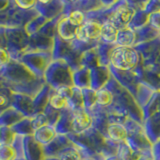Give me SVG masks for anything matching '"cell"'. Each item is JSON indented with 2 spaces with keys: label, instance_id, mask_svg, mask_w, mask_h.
Instances as JSON below:
<instances>
[{
  "label": "cell",
  "instance_id": "cell-9",
  "mask_svg": "<svg viewBox=\"0 0 160 160\" xmlns=\"http://www.w3.org/2000/svg\"><path fill=\"white\" fill-rule=\"evenodd\" d=\"M35 10L39 15L45 17L47 20H52L64 12V1L59 0H50V1H43L39 0L36 1Z\"/></svg>",
  "mask_w": 160,
  "mask_h": 160
},
{
  "label": "cell",
  "instance_id": "cell-17",
  "mask_svg": "<svg viewBox=\"0 0 160 160\" xmlns=\"http://www.w3.org/2000/svg\"><path fill=\"white\" fill-rule=\"evenodd\" d=\"M72 120L73 114L71 109H65L60 113V117L58 119L57 123L55 124V131L59 135H68L73 132L72 128Z\"/></svg>",
  "mask_w": 160,
  "mask_h": 160
},
{
  "label": "cell",
  "instance_id": "cell-43",
  "mask_svg": "<svg viewBox=\"0 0 160 160\" xmlns=\"http://www.w3.org/2000/svg\"><path fill=\"white\" fill-rule=\"evenodd\" d=\"M15 4L17 5V7L23 10H30L34 9L35 5H36V1L35 0H14Z\"/></svg>",
  "mask_w": 160,
  "mask_h": 160
},
{
  "label": "cell",
  "instance_id": "cell-22",
  "mask_svg": "<svg viewBox=\"0 0 160 160\" xmlns=\"http://www.w3.org/2000/svg\"><path fill=\"white\" fill-rule=\"evenodd\" d=\"M119 29L115 25L107 20L101 24V35H100V42L109 44V45H115L117 38Z\"/></svg>",
  "mask_w": 160,
  "mask_h": 160
},
{
  "label": "cell",
  "instance_id": "cell-25",
  "mask_svg": "<svg viewBox=\"0 0 160 160\" xmlns=\"http://www.w3.org/2000/svg\"><path fill=\"white\" fill-rule=\"evenodd\" d=\"M23 118H25V116L22 113H20L13 107H10L0 114V126L13 127Z\"/></svg>",
  "mask_w": 160,
  "mask_h": 160
},
{
  "label": "cell",
  "instance_id": "cell-12",
  "mask_svg": "<svg viewBox=\"0 0 160 160\" xmlns=\"http://www.w3.org/2000/svg\"><path fill=\"white\" fill-rule=\"evenodd\" d=\"M11 107L16 109L20 113H22L25 117L32 118L35 115L34 106H33V98L28 96V95L13 93Z\"/></svg>",
  "mask_w": 160,
  "mask_h": 160
},
{
  "label": "cell",
  "instance_id": "cell-31",
  "mask_svg": "<svg viewBox=\"0 0 160 160\" xmlns=\"http://www.w3.org/2000/svg\"><path fill=\"white\" fill-rule=\"evenodd\" d=\"M149 22V15L142 9H138L135 11V15L133 17V20L131 24L129 25V27L134 29L135 31L140 28L144 27L145 25H147Z\"/></svg>",
  "mask_w": 160,
  "mask_h": 160
},
{
  "label": "cell",
  "instance_id": "cell-19",
  "mask_svg": "<svg viewBox=\"0 0 160 160\" xmlns=\"http://www.w3.org/2000/svg\"><path fill=\"white\" fill-rule=\"evenodd\" d=\"M55 90L51 88L49 85H45V86L40 90V92L33 98V106H34V113H42L44 109L49 104V100L51 95Z\"/></svg>",
  "mask_w": 160,
  "mask_h": 160
},
{
  "label": "cell",
  "instance_id": "cell-36",
  "mask_svg": "<svg viewBox=\"0 0 160 160\" xmlns=\"http://www.w3.org/2000/svg\"><path fill=\"white\" fill-rule=\"evenodd\" d=\"M82 96H83V102H84V108L91 111V110L96 106V90L92 88L88 89H82Z\"/></svg>",
  "mask_w": 160,
  "mask_h": 160
},
{
  "label": "cell",
  "instance_id": "cell-11",
  "mask_svg": "<svg viewBox=\"0 0 160 160\" xmlns=\"http://www.w3.org/2000/svg\"><path fill=\"white\" fill-rule=\"evenodd\" d=\"M23 158L25 160H44L43 145L38 143L33 136L23 137Z\"/></svg>",
  "mask_w": 160,
  "mask_h": 160
},
{
  "label": "cell",
  "instance_id": "cell-44",
  "mask_svg": "<svg viewBox=\"0 0 160 160\" xmlns=\"http://www.w3.org/2000/svg\"><path fill=\"white\" fill-rule=\"evenodd\" d=\"M12 146L14 147L15 150H16L18 157L23 158V137L19 136V135H16L14 142L12 143Z\"/></svg>",
  "mask_w": 160,
  "mask_h": 160
},
{
  "label": "cell",
  "instance_id": "cell-21",
  "mask_svg": "<svg viewBox=\"0 0 160 160\" xmlns=\"http://www.w3.org/2000/svg\"><path fill=\"white\" fill-rule=\"evenodd\" d=\"M137 44L136 41V31L131 27H125L119 29L116 42V46H124V47H135Z\"/></svg>",
  "mask_w": 160,
  "mask_h": 160
},
{
  "label": "cell",
  "instance_id": "cell-58",
  "mask_svg": "<svg viewBox=\"0 0 160 160\" xmlns=\"http://www.w3.org/2000/svg\"><path fill=\"white\" fill-rule=\"evenodd\" d=\"M16 160H25L24 158H18V159H16Z\"/></svg>",
  "mask_w": 160,
  "mask_h": 160
},
{
  "label": "cell",
  "instance_id": "cell-13",
  "mask_svg": "<svg viewBox=\"0 0 160 160\" xmlns=\"http://www.w3.org/2000/svg\"><path fill=\"white\" fill-rule=\"evenodd\" d=\"M71 145H73V143L68 138L67 135L58 134L49 144L43 146L45 157H57L60 152Z\"/></svg>",
  "mask_w": 160,
  "mask_h": 160
},
{
  "label": "cell",
  "instance_id": "cell-34",
  "mask_svg": "<svg viewBox=\"0 0 160 160\" xmlns=\"http://www.w3.org/2000/svg\"><path fill=\"white\" fill-rule=\"evenodd\" d=\"M49 106H51L53 109L57 110V111H63V110L68 108V100L63 97L62 95H60L56 91H54L51 95L49 100Z\"/></svg>",
  "mask_w": 160,
  "mask_h": 160
},
{
  "label": "cell",
  "instance_id": "cell-15",
  "mask_svg": "<svg viewBox=\"0 0 160 160\" xmlns=\"http://www.w3.org/2000/svg\"><path fill=\"white\" fill-rule=\"evenodd\" d=\"M105 137L113 143L121 144L126 141L128 137V130L124 123L120 122H109L106 128Z\"/></svg>",
  "mask_w": 160,
  "mask_h": 160
},
{
  "label": "cell",
  "instance_id": "cell-4",
  "mask_svg": "<svg viewBox=\"0 0 160 160\" xmlns=\"http://www.w3.org/2000/svg\"><path fill=\"white\" fill-rule=\"evenodd\" d=\"M6 50L10 55V58L19 61L20 58L27 52L30 36L24 28L6 27Z\"/></svg>",
  "mask_w": 160,
  "mask_h": 160
},
{
  "label": "cell",
  "instance_id": "cell-16",
  "mask_svg": "<svg viewBox=\"0 0 160 160\" xmlns=\"http://www.w3.org/2000/svg\"><path fill=\"white\" fill-rule=\"evenodd\" d=\"M90 77H91V88L99 90L105 87L111 77L109 66H97L90 69Z\"/></svg>",
  "mask_w": 160,
  "mask_h": 160
},
{
  "label": "cell",
  "instance_id": "cell-18",
  "mask_svg": "<svg viewBox=\"0 0 160 160\" xmlns=\"http://www.w3.org/2000/svg\"><path fill=\"white\" fill-rule=\"evenodd\" d=\"M77 29H78L77 27H75L69 23L67 17L63 14L58 22L57 36L59 38H61L62 40H64V41L71 42L76 38Z\"/></svg>",
  "mask_w": 160,
  "mask_h": 160
},
{
  "label": "cell",
  "instance_id": "cell-5",
  "mask_svg": "<svg viewBox=\"0 0 160 160\" xmlns=\"http://www.w3.org/2000/svg\"><path fill=\"white\" fill-rule=\"evenodd\" d=\"M19 61L24 64L35 76L38 78H44L45 72L53 61L52 52H26L20 58Z\"/></svg>",
  "mask_w": 160,
  "mask_h": 160
},
{
  "label": "cell",
  "instance_id": "cell-20",
  "mask_svg": "<svg viewBox=\"0 0 160 160\" xmlns=\"http://www.w3.org/2000/svg\"><path fill=\"white\" fill-rule=\"evenodd\" d=\"M73 51L71 42L64 41L57 35L54 38V46L52 50L53 60H65Z\"/></svg>",
  "mask_w": 160,
  "mask_h": 160
},
{
  "label": "cell",
  "instance_id": "cell-45",
  "mask_svg": "<svg viewBox=\"0 0 160 160\" xmlns=\"http://www.w3.org/2000/svg\"><path fill=\"white\" fill-rule=\"evenodd\" d=\"M148 24L151 27H153L155 30H157V31H158V30L160 29V12L149 15V22H148Z\"/></svg>",
  "mask_w": 160,
  "mask_h": 160
},
{
  "label": "cell",
  "instance_id": "cell-30",
  "mask_svg": "<svg viewBox=\"0 0 160 160\" xmlns=\"http://www.w3.org/2000/svg\"><path fill=\"white\" fill-rule=\"evenodd\" d=\"M49 20H47L45 17L41 16V15H38L36 16L34 19H32L31 21H30L26 26L24 27L25 31L28 33V35H33V34H36L38 33L41 28L44 26L45 24H46Z\"/></svg>",
  "mask_w": 160,
  "mask_h": 160
},
{
  "label": "cell",
  "instance_id": "cell-59",
  "mask_svg": "<svg viewBox=\"0 0 160 160\" xmlns=\"http://www.w3.org/2000/svg\"><path fill=\"white\" fill-rule=\"evenodd\" d=\"M1 69H2V67H0V70H1Z\"/></svg>",
  "mask_w": 160,
  "mask_h": 160
},
{
  "label": "cell",
  "instance_id": "cell-57",
  "mask_svg": "<svg viewBox=\"0 0 160 160\" xmlns=\"http://www.w3.org/2000/svg\"><path fill=\"white\" fill-rule=\"evenodd\" d=\"M158 37H159V39H160V29L158 30Z\"/></svg>",
  "mask_w": 160,
  "mask_h": 160
},
{
  "label": "cell",
  "instance_id": "cell-41",
  "mask_svg": "<svg viewBox=\"0 0 160 160\" xmlns=\"http://www.w3.org/2000/svg\"><path fill=\"white\" fill-rule=\"evenodd\" d=\"M32 123H33L34 130H36V129H38L40 127L46 126V125H49L46 115H45L43 112L42 113L35 114L34 116L32 117Z\"/></svg>",
  "mask_w": 160,
  "mask_h": 160
},
{
  "label": "cell",
  "instance_id": "cell-23",
  "mask_svg": "<svg viewBox=\"0 0 160 160\" xmlns=\"http://www.w3.org/2000/svg\"><path fill=\"white\" fill-rule=\"evenodd\" d=\"M73 85L81 90L91 88L90 69L81 67L73 71Z\"/></svg>",
  "mask_w": 160,
  "mask_h": 160
},
{
  "label": "cell",
  "instance_id": "cell-33",
  "mask_svg": "<svg viewBox=\"0 0 160 160\" xmlns=\"http://www.w3.org/2000/svg\"><path fill=\"white\" fill-rule=\"evenodd\" d=\"M63 15V14H62ZM62 15L54 18L52 20H49V21L44 25V26L41 28V30L38 32L40 34L44 35V36L49 37V38H55V36L57 35V26H58V22L60 18H61Z\"/></svg>",
  "mask_w": 160,
  "mask_h": 160
},
{
  "label": "cell",
  "instance_id": "cell-35",
  "mask_svg": "<svg viewBox=\"0 0 160 160\" xmlns=\"http://www.w3.org/2000/svg\"><path fill=\"white\" fill-rule=\"evenodd\" d=\"M57 157L60 160H83L84 159L81 152L79 151V149L74 144L65 148L63 151L59 153Z\"/></svg>",
  "mask_w": 160,
  "mask_h": 160
},
{
  "label": "cell",
  "instance_id": "cell-53",
  "mask_svg": "<svg viewBox=\"0 0 160 160\" xmlns=\"http://www.w3.org/2000/svg\"><path fill=\"white\" fill-rule=\"evenodd\" d=\"M105 160H119V158L117 157V155H113V156H109L107 158H105Z\"/></svg>",
  "mask_w": 160,
  "mask_h": 160
},
{
  "label": "cell",
  "instance_id": "cell-29",
  "mask_svg": "<svg viewBox=\"0 0 160 160\" xmlns=\"http://www.w3.org/2000/svg\"><path fill=\"white\" fill-rule=\"evenodd\" d=\"M13 92L5 85H0V114L11 107Z\"/></svg>",
  "mask_w": 160,
  "mask_h": 160
},
{
  "label": "cell",
  "instance_id": "cell-32",
  "mask_svg": "<svg viewBox=\"0 0 160 160\" xmlns=\"http://www.w3.org/2000/svg\"><path fill=\"white\" fill-rule=\"evenodd\" d=\"M68 108L71 110H78L84 108L83 96L81 89L77 87H73L72 96L68 99Z\"/></svg>",
  "mask_w": 160,
  "mask_h": 160
},
{
  "label": "cell",
  "instance_id": "cell-26",
  "mask_svg": "<svg viewBox=\"0 0 160 160\" xmlns=\"http://www.w3.org/2000/svg\"><path fill=\"white\" fill-rule=\"evenodd\" d=\"M80 66L88 69H92L97 66H100L97 46L91 49H88L82 53L81 60H80Z\"/></svg>",
  "mask_w": 160,
  "mask_h": 160
},
{
  "label": "cell",
  "instance_id": "cell-54",
  "mask_svg": "<svg viewBox=\"0 0 160 160\" xmlns=\"http://www.w3.org/2000/svg\"><path fill=\"white\" fill-rule=\"evenodd\" d=\"M44 160H60L58 157H46Z\"/></svg>",
  "mask_w": 160,
  "mask_h": 160
},
{
  "label": "cell",
  "instance_id": "cell-14",
  "mask_svg": "<svg viewBox=\"0 0 160 160\" xmlns=\"http://www.w3.org/2000/svg\"><path fill=\"white\" fill-rule=\"evenodd\" d=\"M54 46V39L44 36V35L36 33L30 35L29 47L27 52L41 51V52H52Z\"/></svg>",
  "mask_w": 160,
  "mask_h": 160
},
{
  "label": "cell",
  "instance_id": "cell-7",
  "mask_svg": "<svg viewBox=\"0 0 160 160\" xmlns=\"http://www.w3.org/2000/svg\"><path fill=\"white\" fill-rule=\"evenodd\" d=\"M9 19L7 23V27H19L24 28L26 25L34 19L36 16H38V12L34 9L30 10H23L17 7L15 4L14 0H11L10 6L8 9Z\"/></svg>",
  "mask_w": 160,
  "mask_h": 160
},
{
  "label": "cell",
  "instance_id": "cell-55",
  "mask_svg": "<svg viewBox=\"0 0 160 160\" xmlns=\"http://www.w3.org/2000/svg\"><path fill=\"white\" fill-rule=\"evenodd\" d=\"M83 160H96V159H94V158H84Z\"/></svg>",
  "mask_w": 160,
  "mask_h": 160
},
{
  "label": "cell",
  "instance_id": "cell-3",
  "mask_svg": "<svg viewBox=\"0 0 160 160\" xmlns=\"http://www.w3.org/2000/svg\"><path fill=\"white\" fill-rule=\"evenodd\" d=\"M47 85L55 91L62 87H73V70L64 60H53L44 74Z\"/></svg>",
  "mask_w": 160,
  "mask_h": 160
},
{
  "label": "cell",
  "instance_id": "cell-56",
  "mask_svg": "<svg viewBox=\"0 0 160 160\" xmlns=\"http://www.w3.org/2000/svg\"><path fill=\"white\" fill-rule=\"evenodd\" d=\"M4 83H3V81H2V78L0 77V85H3Z\"/></svg>",
  "mask_w": 160,
  "mask_h": 160
},
{
  "label": "cell",
  "instance_id": "cell-24",
  "mask_svg": "<svg viewBox=\"0 0 160 160\" xmlns=\"http://www.w3.org/2000/svg\"><path fill=\"white\" fill-rule=\"evenodd\" d=\"M57 132L55 131V128L50 125H46V126L40 127L34 131L33 137L38 143H40L43 146L49 144L52 140L57 136Z\"/></svg>",
  "mask_w": 160,
  "mask_h": 160
},
{
  "label": "cell",
  "instance_id": "cell-52",
  "mask_svg": "<svg viewBox=\"0 0 160 160\" xmlns=\"http://www.w3.org/2000/svg\"><path fill=\"white\" fill-rule=\"evenodd\" d=\"M136 160H155V157L152 152H149V153L141 154Z\"/></svg>",
  "mask_w": 160,
  "mask_h": 160
},
{
  "label": "cell",
  "instance_id": "cell-49",
  "mask_svg": "<svg viewBox=\"0 0 160 160\" xmlns=\"http://www.w3.org/2000/svg\"><path fill=\"white\" fill-rule=\"evenodd\" d=\"M8 9L5 10V11H3V12H0V26L7 27V23H8V19H9Z\"/></svg>",
  "mask_w": 160,
  "mask_h": 160
},
{
  "label": "cell",
  "instance_id": "cell-10",
  "mask_svg": "<svg viewBox=\"0 0 160 160\" xmlns=\"http://www.w3.org/2000/svg\"><path fill=\"white\" fill-rule=\"evenodd\" d=\"M73 120H72V128L75 134L83 133L87 131L93 126V116L90 111L83 109L72 110Z\"/></svg>",
  "mask_w": 160,
  "mask_h": 160
},
{
  "label": "cell",
  "instance_id": "cell-28",
  "mask_svg": "<svg viewBox=\"0 0 160 160\" xmlns=\"http://www.w3.org/2000/svg\"><path fill=\"white\" fill-rule=\"evenodd\" d=\"M13 131L15 132L16 135L19 136H33L34 134V127L32 123V118L31 117H25L23 118L21 121H19L17 124H15L13 127Z\"/></svg>",
  "mask_w": 160,
  "mask_h": 160
},
{
  "label": "cell",
  "instance_id": "cell-39",
  "mask_svg": "<svg viewBox=\"0 0 160 160\" xmlns=\"http://www.w3.org/2000/svg\"><path fill=\"white\" fill-rule=\"evenodd\" d=\"M15 137H16V134L11 127L0 126V144L12 145Z\"/></svg>",
  "mask_w": 160,
  "mask_h": 160
},
{
  "label": "cell",
  "instance_id": "cell-2",
  "mask_svg": "<svg viewBox=\"0 0 160 160\" xmlns=\"http://www.w3.org/2000/svg\"><path fill=\"white\" fill-rule=\"evenodd\" d=\"M140 63V55L135 47L116 46L111 50L109 68L118 72H132Z\"/></svg>",
  "mask_w": 160,
  "mask_h": 160
},
{
  "label": "cell",
  "instance_id": "cell-37",
  "mask_svg": "<svg viewBox=\"0 0 160 160\" xmlns=\"http://www.w3.org/2000/svg\"><path fill=\"white\" fill-rule=\"evenodd\" d=\"M66 17L69 23L77 28L82 26L84 22L86 21V14L80 10H72L71 12H69L66 15Z\"/></svg>",
  "mask_w": 160,
  "mask_h": 160
},
{
  "label": "cell",
  "instance_id": "cell-6",
  "mask_svg": "<svg viewBox=\"0 0 160 160\" xmlns=\"http://www.w3.org/2000/svg\"><path fill=\"white\" fill-rule=\"evenodd\" d=\"M135 11L136 10L132 6L131 2H114L111 6H109L108 20L111 21L118 29L128 27L132 22Z\"/></svg>",
  "mask_w": 160,
  "mask_h": 160
},
{
  "label": "cell",
  "instance_id": "cell-8",
  "mask_svg": "<svg viewBox=\"0 0 160 160\" xmlns=\"http://www.w3.org/2000/svg\"><path fill=\"white\" fill-rule=\"evenodd\" d=\"M101 35V23L91 19H86L82 26L78 27L76 40L82 43H96L100 41Z\"/></svg>",
  "mask_w": 160,
  "mask_h": 160
},
{
  "label": "cell",
  "instance_id": "cell-47",
  "mask_svg": "<svg viewBox=\"0 0 160 160\" xmlns=\"http://www.w3.org/2000/svg\"><path fill=\"white\" fill-rule=\"evenodd\" d=\"M74 87V86H73ZM73 87H62L58 90H56V92L59 93L60 95H62L63 97H65L67 100L72 96V93H73Z\"/></svg>",
  "mask_w": 160,
  "mask_h": 160
},
{
  "label": "cell",
  "instance_id": "cell-42",
  "mask_svg": "<svg viewBox=\"0 0 160 160\" xmlns=\"http://www.w3.org/2000/svg\"><path fill=\"white\" fill-rule=\"evenodd\" d=\"M143 10L148 15L160 12V1H148L145 2Z\"/></svg>",
  "mask_w": 160,
  "mask_h": 160
},
{
  "label": "cell",
  "instance_id": "cell-38",
  "mask_svg": "<svg viewBox=\"0 0 160 160\" xmlns=\"http://www.w3.org/2000/svg\"><path fill=\"white\" fill-rule=\"evenodd\" d=\"M18 154L12 145L0 144V160H16Z\"/></svg>",
  "mask_w": 160,
  "mask_h": 160
},
{
  "label": "cell",
  "instance_id": "cell-40",
  "mask_svg": "<svg viewBox=\"0 0 160 160\" xmlns=\"http://www.w3.org/2000/svg\"><path fill=\"white\" fill-rule=\"evenodd\" d=\"M43 113L46 115L47 117V120H48V124L50 125V126H55V124L57 123L58 119L60 117V111H57V110L53 109L51 106H49V105H47L46 108L44 109Z\"/></svg>",
  "mask_w": 160,
  "mask_h": 160
},
{
  "label": "cell",
  "instance_id": "cell-60",
  "mask_svg": "<svg viewBox=\"0 0 160 160\" xmlns=\"http://www.w3.org/2000/svg\"><path fill=\"white\" fill-rule=\"evenodd\" d=\"M159 160H160V159H159Z\"/></svg>",
  "mask_w": 160,
  "mask_h": 160
},
{
  "label": "cell",
  "instance_id": "cell-51",
  "mask_svg": "<svg viewBox=\"0 0 160 160\" xmlns=\"http://www.w3.org/2000/svg\"><path fill=\"white\" fill-rule=\"evenodd\" d=\"M10 2L11 0H0V12H3L5 10H7L10 6Z\"/></svg>",
  "mask_w": 160,
  "mask_h": 160
},
{
  "label": "cell",
  "instance_id": "cell-1",
  "mask_svg": "<svg viewBox=\"0 0 160 160\" xmlns=\"http://www.w3.org/2000/svg\"><path fill=\"white\" fill-rule=\"evenodd\" d=\"M0 77L13 93H20L34 98L45 85L44 78H38L20 61L12 60L0 70Z\"/></svg>",
  "mask_w": 160,
  "mask_h": 160
},
{
  "label": "cell",
  "instance_id": "cell-50",
  "mask_svg": "<svg viewBox=\"0 0 160 160\" xmlns=\"http://www.w3.org/2000/svg\"><path fill=\"white\" fill-rule=\"evenodd\" d=\"M152 153H153L154 157H155V160H159L160 159V139H158L157 141L153 144Z\"/></svg>",
  "mask_w": 160,
  "mask_h": 160
},
{
  "label": "cell",
  "instance_id": "cell-46",
  "mask_svg": "<svg viewBox=\"0 0 160 160\" xmlns=\"http://www.w3.org/2000/svg\"><path fill=\"white\" fill-rule=\"evenodd\" d=\"M11 61L10 55L5 48H0V67H4Z\"/></svg>",
  "mask_w": 160,
  "mask_h": 160
},
{
  "label": "cell",
  "instance_id": "cell-27",
  "mask_svg": "<svg viewBox=\"0 0 160 160\" xmlns=\"http://www.w3.org/2000/svg\"><path fill=\"white\" fill-rule=\"evenodd\" d=\"M96 107L101 109L109 108L114 102V95L106 87L96 90Z\"/></svg>",
  "mask_w": 160,
  "mask_h": 160
},
{
  "label": "cell",
  "instance_id": "cell-48",
  "mask_svg": "<svg viewBox=\"0 0 160 160\" xmlns=\"http://www.w3.org/2000/svg\"><path fill=\"white\" fill-rule=\"evenodd\" d=\"M7 37H6V27L0 26V48L6 49Z\"/></svg>",
  "mask_w": 160,
  "mask_h": 160
}]
</instances>
